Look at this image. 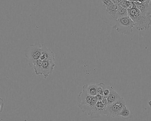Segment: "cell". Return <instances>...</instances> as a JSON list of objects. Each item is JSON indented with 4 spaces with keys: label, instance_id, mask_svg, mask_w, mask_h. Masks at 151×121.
<instances>
[{
    "label": "cell",
    "instance_id": "cell-4",
    "mask_svg": "<svg viewBox=\"0 0 151 121\" xmlns=\"http://www.w3.org/2000/svg\"><path fill=\"white\" fill-rule=\"evenodd\" d=\"M55 66V61H42L39 59L34 63L33 68L36 75H43L46 79L52 72Z\"/></svg>",
    "mask_w": 151,
    "mask_h": 121
},
{
    "label": "cell",
    "instance_id": "cell-1",
    "mask_svg": "<svg viewBox=\"0 0 151 121\" xmlns=\"http://www.w3.org/2000/svg\"><path fill=\"white\" fill-rule=\"evenodd\" d=\"M93 2L96 14L105 23L114 27L116 22L114 3L110 0H93Z\"/></svg>",
    "mask_w": 151,
    "mask_h": 121
},
{
    "label": "cell",
    "instance_id": "cell-15",
    "mask_svg": "<svg viewBox=\"0 0 151 121\" xmlns=\"http://www.w3.org/2000/svg\"><path fill=\"white\" fill-rule=\"evenodd\" d=\"M133 6V2H130L128 0L127 1H122V3L121 4V6L125 9H128L131 8Z\"/></svg>",
    "mask_w": 151,
    "mask_h": 121
},
{
    "label": "cell",
    "instance_id": "cell-14",
    "mask_svg": "<svg viewBox=\"0 0 151 121\" xmlns=\"http://www.w3.org/2000/svg\"><path fill=\"white\" fill-rule=\"evenodd\" d=\"M132 116L133 115L132 112L126 107V106L122 109L119 115V116H121L122 119L125 120L131 119L132 117Z\"/></svg>",
    "mask_w": 151,
    "mask_h": 121
},
{
    "label": "cell",
    "instance_id": "cell-16",
    "mask_svg": "<svg viewBox=\"0 0 151 121\" xmlns=\"http://www.w3.org/2000/svg\"><path fill=\"white\" fill-rule=\"evenodd\" d=\"M123 0H115L114 4L116 6H120Z\"/></svg>",
    "mask_w": 151,
    "mask_h": 121
},
{
    "label": "cell",
    "instance_id": "cell-3",
    "mask_svg": "<svg viewBox=\"0 0 151 121\" xmlns=\"http://www.w3.org/2000/svg\"><path fill=\"white\" fill-rule=\"evenodd\" d=\"M78 100L80 109L90 116L99 100L97 96L89 95L83 90L78 96Z\"/></svg>",
    "mask_w": 151,
    "mask_h": 121
},
{
    "label": "cell",
    "instance_id": "cell-21",
    "mask_svg": "<svg viewBox=\"0 0 151 121\" xmlns=\"http://www.w3.org/2000/svg\"><path fill=\"white\" fill-rule=\"evenodd\" d=\"M123 1H127V0H123Z\"/></svg>",
    "mask_w": 151,
    "mask_h": 121
},
{
    "label": "cell",
    "instance_id": "cell-9",
    "mask_svg": "<svg viewBox=\"0 0 151 121\" xmlns=\"http://www.w3.org/2000/svg\"><path fill=\"white\" fill-rule=\"evenodd\" d=\"M40 59L42 61H55V55L50 48L45 45H42V51Z\"/></svg>",
    "mask_w": 151,
    "mask_h": 121
},
{
    "label": "cell",
    "instance_id": "cell-18",
    "mask_svg": "<svg viewBox=\"0 0 151 121\" xmlns=\"http://www.w3.org/2000/svg\"><path fill=\"white\" fill-rule=\"evenodd\" d=\"M148 104L150 107H151V100L149 101L148 102Z\"/></svg>",
    "mask_w": 151,
    "mask_h": 121
},
{
    "label": "cell",
    "instance_id": "cell-12",
    "mask_svg": "<svg viewBox=\"0 0 151 121\" xmlns=\"http://www.w3.org/2000/svg\"><path fill=\"white\" fill-rule=\"evenodd\" d=\"M122 98V97L113 88L110 91V93L107 98L108 105L116 102Z\"/></svg>",
    "mask_w": 151,
    "mask_h": 121
},
{
    "label": "cell",
    "instance_id": "cell-13",
    "mask_svg": "<svg viewBox=\"0 0 151 121\" xmlns=\"http://www.w3.org/2000/svg\"><path fill=\"white\" fill-rule=\"evenodd\" d=\"M115 17L116 20L119 18L128 16V10L120 6H116Z\"/></svg>",
    "mask_w": 151,
    "mask_h": 121
},
{
    "label": "cell",
    "instance_id": "cell-10",
    "mask_svg": "<svg viewBox=\"0 0 151 121\" xmlns=\"http://www.w3.org/2000/svg\"><path fill=\"white\" fill-rule=\"evenodd\" d=\"M139 11L146 16L151 15V4L147 2H140L138 1L134 2Z\"/></svg>",
    "mask_w": 151,
    "mask_h": 121
},
{
    "label": "cell",
    "instance_id": "cell-8",
    "mask_svg": "<svg viewBox=\"0 0 151 121\" xmlns=\"http://www.w3.org/2000/svg\"><path fill=\"white\" fill-rule=\"evenodd\" d=\"M107 106L102 100L98 101L92 111L90 116L91 119L99 118L102 115H106V109Z\"/></svg>",
    "mask_w": 151,
    "mask_h": 121
},
{
    "label": "cell",
    "instance_id": "cell-7",
    "mask_svg": "<svg viewBox=\"0 0 151 121\" xmlns=\"http://www.w3.org/2000/svg\"><path fill=\"white\" fill-rule=\"evenodd\" d=\"M126 106V102L122 97L116 102L108 105L106 109V115L112 117L119 116L120 112Z\"/></svg>",
    "mask_w": 151,
    "mask_h": 121
},
{
    "label": "cell",
    "instance_id": "cell-17",
    "mask_svg": "<svg viewBox=\"0 0 151 121\" xmlns=\"http://www.w3.org/2000/svg\"><path fill=\"white\" fill-rule=\"evenodd\" d=\"M0 107H1V112H2L3 110V107H4V101L2 99H1V102H0Z\"/></svg>",
    "mask_w": 151,
    "mask_h": 121
},
{
    "label": "cell",
    "instance_id": "cell-11",
    "mask_svg": "<svg viewBox=\"0 0 151 121\" xmlns=\"http://www.w3.org/2000/svg\"><path fill=\"white\" fill-rule=\"evenodd\" d=\"M98 84H90L84 85L83 90L87 94L92 96H96L98 94Z\"/></svg>",
    "mask_w": 151,
    "mask_h": 121
},
{
    "label": "cell",
    "instance_id": "cell-2",
    "mask_svg": "<svg viewBox=\"0 0 151 121\" xmlns=\"http://www.w3.org/2000/svg\"><path fill=\"white\" fill-rule=\"evenodd\" d=\"M128 16L134 23V28L138 31L149 29L151 25V15L142 14L137 8L135 3L131 8L128 9Z\"/></svg>",
    "mask_w": 151,
    "mask_h": 121
},
{
    "label": "cell",
    "instance_id": "cell-6",
    "mask_svg": "<svg viewBox=\"0 0 151 121\" xmlns=\"http://www.w3.org/2000/svg\"><path fill=\"white\" fill-rule=\"evenodd\" d=\"M42 51V45L35 44L28 47L24 52V55L27 58L29 65L33 68V64L36 61L39 60Z\"/></svg>",
    "mask_w": 151,
    "mask_h": 121
},
{
    "label": "cell",
    "instance_id": "cell-19",
    "mask_svg": "<svg viewBox=\"0 0 151 121\" xmlns=\"http://www.w3.org/2000/svg\"><path fill=\"white\" fill-rule=\"evenodd\" d=\"M129 1H130V2H134L136 1V0H128Z\"/></svg>",
    "mask_w": 151,
    "mask_h": 121
},
{
    "label": "cell",
    "instance_id": "cell-5",
    "mask_svg": "<svg viewBox=\"0 0 151 121\" xmlns=\"http://www.w3.org/2000/svg\"><path fill=\"white\" fill-rule=\"evenodd\" d=\"M134 23L129 16L117 19L115 24L113 27L117 32L125 35L132 33Z\"/></svg>",
    "mask_w": 151,
    "mask_h": 121
},
{
    "label": "cell",
    "instance_id": "cell-20",
    "mask_svg": "<svg viewBox=\"0 0 151 121\" xmlns=\"http://www.w3.org/2000/svg\"><path fill=\"white\" fill-rule=\"evenodd\" d=\"M110 1H113L114 3L115 0H110Z\"/></svg>",
    "mask_w": 151,
    "mask_h": 121
}]
</instances>
